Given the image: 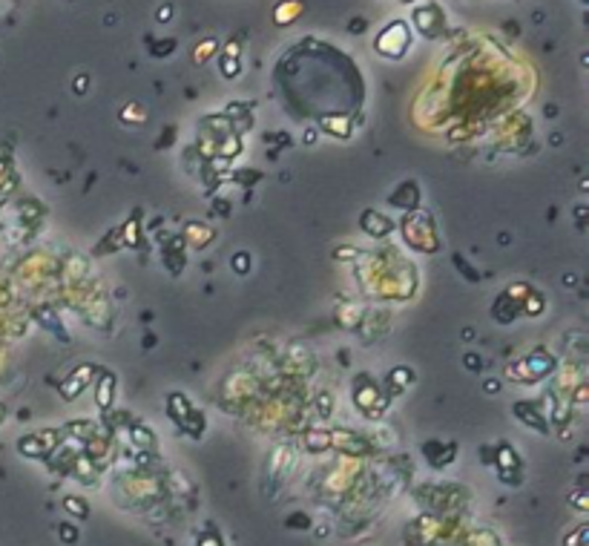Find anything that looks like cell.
<instances>
[{
    "instance_id": "2",
    "label": "cell",
    "mask_w": 589,
    "mask_h": 546,
    "mask_svg": "<svg viewBox=\"0 0 589 546\" xmlns=\"http://www.w3.org/2000/svg\"><path fill=\"white\" fill-rule=\"evenodd\" d=\"M64 529V535H67V541H75V532H72V526H61Z\"/></svg>"
},
{
    "instance_id": "1",
    "label": "cell",
    "mask_w": 589,
    "mask_h": 546,
    "mask_svg": "<svg viewBox=\"0 0 589 546\" xmlns=\"http://www.w3.org/2000/svg\"><path fill=\"white\" fill-rule=\"evenodd\" d=\"M64 506H67V512L72 514H81V517H86V503H81L78 497H67L64 500Z\"/></svg>"
}]
</instances>
